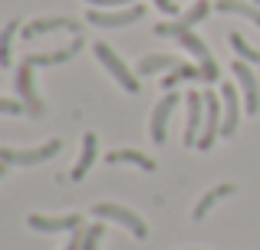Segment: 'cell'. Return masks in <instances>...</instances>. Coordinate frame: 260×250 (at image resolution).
<instances>
[{
	"label": "cell",
	"instance_id": "6da1fadb",
	"mask_svg": "<svg viewBox=\"0 0 260 250\" xmlns=\"http://www.w3.org/2000/svg\"><path fill=\"white\" fill-rule=\"evenodd\" d=\"M92 214H95V218H102V221H115V224H122L125 231H132L139 240L148 237V224H145V221H142L135 211H128V207L115 204V201H99V204L92 207Z\"/></svg>",
	"mask_w": 260,
	"mask_h": 250
},
{
	"label": "cell",
	"instance_id": "7a4b0ae2",
	"mask_svg": "<svg viewBox=\"0 0 260 250\" xmlns=\"http://www.w3.org/2000/svg\"><path fill=\"white\" fill-rule=\"evenodd\" d=\"M59 148H63L59 138L43 141V145H37V148H0V161H4V165H43L53 155H59Z\"/></svg>",
	"mask_w": 260,
	"mask_h": 250
},
{
	"label": "cell",
	"instance_id": "3957f363",
	"mask_svg": "<svg viewBox=\"0 0 260 250\" xmlns=\"http://www.w3.org/2000/svg\"><path fill=\"white\" fill-rule=\"evenodd\" d=\"M89 17V23L92 26H109V30H122V26H132V23H139L142 17H145V7L142 4H132V7H115V10H89L86 13Z\"/></svg>",
	"mask_w": 260,
	"mask_h": 250
},
{
	"label": "cell",
	"instance_id": "277c9868",
	"mask_svg": "<svg viewBox=\"0 0 260 250\" xmlns=\"http://www.w3.org/2000/svg\"><path fill=\"white\" fill-rule=\"evenodd\" d=\"M92 50H95V56H99V63L106 66V69L112 73L115 79H119V86H122L125 92H139V89H142V86H139V79H135V73L128 69L125 63H122V56H119V53H115L109 43H102V40H99V43H95Z\"/></svg>",
	"mask_w": 260,
	"mask_h": 250
},
{
	"label": "cell",
	"instance_id": "5b68a950",
	"mask_svg": "<svg viewBox=\"0 0 260 250\" xmlns=\"http://www.w3.org/2000/svg\"><path fill=\"white\" fill-rule=\"evenodd\" d=\"M178 43L184 46V50L191 53V56L198 59V66H201V73H204V83H217V76H221V69H217V63H214V56H211V50H208V43H204L201 37H194V33H181V37H175Z\"/></svg>",
	"mask_w": 260,
	"mask_h": 250
},
{
	"label": "cell",
	"instance_id": "8992f818",
	"mask_svg": "<svg viewBox=\"0 0 260 250\" xmlns=\"http://www.w3.org/2000/svg\"><path fill=\"white\" fill-rule=\"evenodd\" d=\"M231 73H234V79L241 83V92H244V112H247V116H257V112H260V86H257L254 69H250L244 59H237V63H231Z\"/></svg>",
	"mask_w": 260,
	"mask_h": 250
},
{
	"label": "cell",
	"instance_id": "52a82bcc",
	"mask_svg": "<svg viewBox=\"0 0 260 250\" xmlns=\"http://www.w3.org/2000/svg\"><path fill=\"white\" fill-rule=\"evenodd\" d=\"M221 116H224V102L211 89H204V132H201V141H198V148H201V152H208V148L214 145L217 128L224 125Z\"/></svg>",
	"mask_w": 260,
	"mask_h": 250
},
{
	"label": "cell",
	"instance_id": "ba28073f",
	"mask_svg": "<svg viewBox=\"0 0 260 250\" xmlns=\"http://www.w3.org/2000/svg\"><path fill=\"white\" fill-rule=\"evenodd\" d=\"M208 13H211V0H198L188 13L175 17L172 23H158V26H155V37H181V33H188L194 23H201Z\"/></svg>",
	"mask_w": 260,
	"mask_h": 250
},
{
	"label": "cell",
	"instance_id": "9c48e42d",
	"mask_svg": "<svg viewBox=\"0 0 260 250\" xmlns=\"http://www.w3.org/2000/svg\"><path fill=\"white\" fill-rule=\"evenodd\" d=\"M33 69H37V66H33L30 59L20 63V69H17V92H20V102L26 105V112L43 116V99L37 96V86H33Z\"/></svg>",
	"mask_w": 260,
	"mask_h": 250
},
{
	"label": "cell",
	"instance_id": "30bf717a",
	"mask_svg": "<svg viewBox=\"0 0 260 250\" xmlns=\"http://www.w3.org/2000/svg\"><path fill=\"white\" fill-rule=\"evenodd\" d=\"M204 132V92H188V125H184V145L201 141Z\"/></svg>",
	"mask_w": 260,
	"mask_h": 250
},
{
	"label": "cell",
	"instance_id": "8fae6325",
	"mask_svg": "<svg viewBox=\"0 0 260 250\" xmlns=\"http://www.w3.org/2000/svg\"><path fill=\"white\" fill-rule=\"evenodd\" d=\"M178 102H181L178 92H165V96L158 99V105H155V112H152V141L155 145H161V141L168 138V119H172Z\"/></svg>",
	"mask_w": 260,
	"mask_h": 250
},
{
	"label": "cell",
	"instance_id": "7c38bea8",
	"mask_svg": "<svg viewBox=\"0 0 260 250\" xmlns=\"http://www.w3.org/2000/svg\"><path fill=\"white\" fill-rule=\"evenodd\" d=\"M53 30H70V33H79V23L73 17H40V20H30L23 26V40H37L43 33H53Z\"/></svg>",
	"mask_w": 260,
	"mask_h": 250
},
{
	"label": "cell",
	"instance_id": "4fadbf2b",
	"mask_svg": "<svg viewBox=\"0 0 260 250\" xmlns=\"http://www.w3.org/2000/svg\"><path fill=\"white\" fill-rule=\"evenodd\" d=\"M30 227L43 234H59V231H79L83 227V214H59V218H46V214H30Z\"/></svg>",
	"mask_w": 260,
	"mask_h": 250
},
{
	"label": "cell",
	"instance_id": "5bb4252c",
	"mask_svg": "<svg viewBox=\"0 0 260 250\" xmlns=\"http://www.w3.org/2000/svg\"><path fill=\"white\" fill-rule=\"evenodd\" d=\"M221 102H224L221 135H234L237 132V122H241V96H237V86H231V83L221 86Z\"/></svg>",
	"mask_w": 260,
	"mask_h": 250
},
{
	"label": "cell",
	"instance_id": "9a60e30c",
	"mask_svg": "<svg viewBox=\"0 0 260 250\" xmlns=\"http://www.w3.org/2000/svg\"><path fill=\"white\" fill-rule=\"evenodd\" d=\"M95 155H99V138H95V132H86L83 135V152H79V161H76V168L70 171L73 181H83L86 178L89 168H92V161H95Z\"/></svg>",
	"mask_w": 260,
	"mask_h": 250
},
{
	"label": "cell",
	"instance_id": "2e32d148",
	"mask_svg": "<svg viewBox=\"0 0 260 250\" xmlns=\"http://www.w3.org/2000/svg\"><path fill=\"white\" fill-rule=\"evenodd\" d=\"M79 50H83V37H73V43H70V46H63V50H56V53H30L26 59H30V63L40 69V66H56V63H66V59H73Z\"/></svg>",
	"mask_w": 260,
	"mask_h": 250
},
{
	"label": "cell",
	"instance_id": "e0dca14e",
	"mask_svg": "<svg viewBox=\"0 0 260 250\" xmlns=\"http://www.w3.org/2000/svg\"><path fill=\"white\" fill-rule=\"evenodd\" d=\"M109 165H139L142 171H155V158H148L145 152H135V148H115L106 155Z\"/></svg>",
	"mask_w": 260,
	"mask_h": 250
},
{
	"label": "cell",
	"instance_id": "ac0fdd59",
	"mask_svg": "<svg viewBox=\"0 0 260 250\" xmlns=\"http://www.w3.org/2000/svg\"><path fill=\"white\" fill-rule=\"evenodd\" d=\"M178 66H181V59L172 56V53H148V56H142L139 73L142 76H152V73H172Z\"/></svg>",
	"mask_w": 260,
	"mask_h": 250
},
{
	"label": "cell",
	"instance_id": "d6986e66",
	"mask_svg": "<svg viewBox=\"0 0 260 250\" xmlns=\"http://www.w3.org/2000/svg\"><path fill=\"white\" fill-rule=\"evenodd\" d=\"M234 191H237V188H234V185H228V181H224V185H214V188H211V191H208V194H204V198H201V201H198V204H194V221L208 218V211H211V207H214L217 201L231 198V194H234Z\"/></svg>",
	"mask_w": 260,
	"mask_h": 250
},
{
	"label": "cell",
	"instance_id": "ffe728a7",
	"mask_svg": "<svg viewBox=\"0 0 260 250\" xmlns=\"http://www.w3.org/2000/svg\"><path fill=\"white\" fill-rule=\"evenodd\" d=\"M214 10H221V13H241V17H247L250 23L260 26V7H254L250 0H214Z\"/></svg>",
	"mask_w": 260,
	"mask_h": 250
},
{
	"label": "cell",
	"instance_id": "44dd1931",
	"mask_svg": "<svg viewBox=\"0 0 260 250\" xmlns=\"http://www.w3.org/2000/svg\"><path fill=\"white\" fill-rule=\"evenodd\" d=\"M23 30L20 26V20H10V23L0 30V66H10V43H13V37Z\"/></svg>",
	"mask_w": 260,
	"mask_h": 250
},
{
	"label": "cell",
	"instance_id": "7402d4cb",
	"mask_svg": "<svg viewBox=\"0 0 260 250\" xmlns=\"http://www.w3.org/2000/svg\"><path fill=\"white\" fill-rule=\"evenodd\" d=\"M181 79H204L201 66H184V63H181L178 69H172L165 79H161V86H165V89H175V86L181 83Z\"/></svg>",
	"mask_w": 260,
	"mask_h": 250
},
{
	"label": "cell",
	"instance_id": "603a6c76",
	"mask_svg": "<svg viewBox=\"0 0 260 250\" xmlns=\"http://www.w3.org/2000/svg\"><path fill=\"white\" fill-rule=\"evenodd\" d=\"M231 46H234V53L244 59V63H257L260 66V50H254V46H250L241 33H231Z\"/></svg>",
	"mask_w": 260,
	"mask_h": 250
},
{
	"label": "cell",
	"instance_id": "cb8c5ba5",
	"mask_svg": "<svg viewBox=\"0 0 260 250\" xmlns=\"http://www.w3.org/2000/svg\"><path fill=\"white\" fill-rule=\"evenodd\" d=\"M99 240H102V224H92V227H86L83 250H99Z\"/></svg>",
	"mask_w": 260,
	"mask_h": 250
},
{
	"label": "cell",
	"instance_id": "d4e9b609",
	"mask_svg": "<svg viewBox=\"0 0 260 250\" xmlns=\"http://www.w3.org/2000/svg\"><path fill=\"white\" fill-rule=\"evenodd\" d=\"M26 105L17 102V99H0V116H23Z\"/></svg>",
	"mask_w": 260,
	"mask_h": 250
},
{
	"label": "cell",
	"instance_id": "484cf974",
	"mask_svg": "<svg viewBox=\"0 0 260 250\" xmlns=\"http://www.w3.org/2000/svg\"><path fill=\"white\" fill-rule=\"evenodd\" d=\"M155 7H158L161 13H168V17H181V10H178L175 0H155Z\"/></svg>",
	"mask_w": 260,
	"mask_h": 250
},
{
	"label": "cell",
	"instance_id": "4316f807",
	"mask_svg": "<svg viewBox=\"0 0 260 250\" xmlns=\"http://www.w3.org/2000/svg\"><path fill=\"white\" fill-rule=\"evenodd\" d=\"M89 4H92V7H112V10H115V7H132L135 0H89Z\"/></svg>",
	"mask_w": 260,
	"mask_h": 250
},
{
	"label": "cell",
	"instance_id": "83f0119b",
	"mask_svg": "<svg viewBox=\"0 0 260 250\" xmlns=\"http://www.w3.org/2000/svg\"><path fill=\"white\" fill-rule=\"evenodd\" d=\"M83 240H86V234H83V231H73V237H70V244H66L63 250H83Z\"/></svg>",
	"mask_w": 260,
	"mask_h": 250
},
{
	"label": "cell",
	"instance_id": "f1b7e54d",
	"mask_svg": "<svg viewBox=\"0 0 260 250\" xmlns=\"http://www.w3.org/2000/svg\"><path fill=\"white\" fill-rule=\"evenodd\" d=\"M4 171H7V165H4V161H0V178H4Z\"/></svg>",
	"mask_w": 260,
	"mask_h": 250
},
{
	"label": "cell",
	"instance_id": "f546056e",
	"mask_svg": "<svg viewBox=\"0 0 260 250\" xmlns=\"http://www.w3.org/2000/svg\"><path fill=\"white\" fill-rule=\"evenodd\" d=\"M257 4H260V0H257Z\"/></svg>",
	"mask_w": 260,
	"mask_h": 250
}]
</instances>
